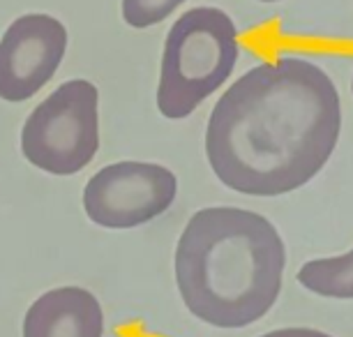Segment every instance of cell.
<instances>
[{
    "label": "cell",
    "instance_id": "1",
    "mask_svg": "<svg viewBox=\"0 0 353 337\" xmlns=\"http://www.w3.org/2000/svg\"><path fill=\"white\" fill-rule=\"evenodd\" d=\"M342 134L332 76L305 56H279L243 72L205 125V157L224 187L284 196L325 169Z\"/></svg>",
    "mask_w": 353,
    "mask_h": 337
},
{
    "label": "cell",
    "instance_id": "2",
    "mask_svg": "<svg viewBox=\"0 0 353 337\" xmlns=\"http://www.w3.org/2000/svg\"><path fill=\"white\" fill-rule=\"evenodd\" d=\"M286 245L268 217L208 206L185 224L173 254L176 287L192 316L238 330L261 321L282 294Z\"/></svg>",
    "mask_w": 353,
    "mask_h": 337
},
{
    "label": "cell",
    "instance_id": "3",
    "mask_svg": "<svg viewBox=\"0 0 353 337\" xmlns=\"http://www.w3.org/2000/svg\"><path fill=\"white\" fill-rule=\"evenodd\" d=\"M241 56L233 19L219 8H192L166 32L157 81V111L166 121L190 118L229 81Z\"/></svg>",
    "mask_w": 353,
    "mask_h": 337
},
{
    "label": "cell",
    "instance_id": "4",
    "mask_svg": "<svg viewBox=\"0 0 353 337\" xmlns=\"http://www.w3.org/2000/svg\"><path fill=\"white\" fill-rule=\"evenodd\" d=\"M99 150V90L88 79H72L44 97L21 130V153L51 176H74Z\"/></svg>",
    "mask_w": 353,
    "mask_h": 337
},
{
    "label": "cell",
    "instance_id": "5",
    "mask_svg": "<svg viewBox=\"0 0 353 337\" xmlns=\"http://www.w3.org/2000/svg\"><path fill=\"white\" fill-rule=\"evenodd\" d=\"M178 196L176 174L157 162L106 164L83 187V210L102 229H137L164 215Z\"/></svg>",
    "mask_w": 353,
    "mask_h": 337
},
{
    "label": "cell",
    "instance_id": "6",
    "mask_svg": "<svg viewBox=\"0 0 353 337\" xmlns=\"http://www.w3.org/2000/svg\"><path fill=\"white\" fill-rule=\"evenodd\" d=\"M68 28L51 14H23L0 37V100L26 102L56 76L68 54Z\"/></svg>",
    "mask_w": 353,
    "mask_h": 337
},
{
    "label": "cell",
    "instance_id": "7",
    "mask_svg": "<svg viewBox=\"0 0 353 337\" xmlns=\"http://www.w3.org/2000/svg\"><path fill=\"white\" fill-rule=\"evenodd\" d=\"M23 337H104V309L83 287L49 289L26 309Z\"/></svg>",
    "mask_w": 353,
    "mask_h": 337
},
{
    "label": "cell",
    "instance_id": "8",
    "mask_svg": "<svg viewBox=\"0 0 353 337\" xmlns=\"http://www.w3.org/2000/svg\"><path fill=\"white\" fill-rule=\"evenodd\" d=\"M305 292L332 300H353V247L344 254L305 261L296 275Z\"/></svg>",
    "mask_w": 353,
    "mask_h": 337
},
{
    "label": "cell",
    "instance_id": "9",
    "mask_svg": "<svg viewBox=\"0 0 353 337\" xmlns=\"http://www.w3.org/2000/svg\"><path fill=\"white\" fill-rule=\"evenodd\" d=\"M188 0H123L121 14L130 28L145 30L166 21Z\"/></svg>",
    "mask_w": 353,
    "mask_h": 337
},
{
    "label": "cell",
    "instance_id": "10",
    "mask_svg": "<svg viewBox=\"0 0 353 337\" xmlns=\"http://www.w3.org/2000/svg\"><path fill=\"white\" fill-rule=\"evenodd\" d=\"M259 337H335L325 330L319 328H307V326H289V328H275L268 330V333L259 335Z\"/></svg>",
    "mask_w": 353,
    "mask_h": 337
},
{
    "label": "cell",
    "instance_id": "11",
    "mask_svg": "<svg viewBox=\"0 0 353 337\" xmlns=\"http://www.w3.org/2000/svg\"><path fill=\"white\" fill-rule=\"evenodd\" d=\"M256 3H282V0H256Z\"/></svg>",
    "mask_w": 353,
    "mask_h": 337
},
{
    "label": "cell",
    "instance_id": "12",
    "mask_svg": "<svg viewBox=\"0 0 353 337\" xmlns=\"http://www.w3.org/2000/svg\"><path fill=\"white\" fill-rule=\"evenodd\" d=\"M351 92H353V76H351Z\"/></svg>",
    "mask_w": 353,
    "mask_h": 337
}]
</instances>
